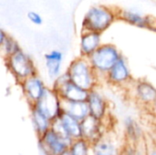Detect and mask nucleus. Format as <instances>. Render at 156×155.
<instances>
[{
  "mask_svg": "<svg viewBox=\"0 0 156 155\" xmlns=\"http://www.w3.org/2000/svg\"><path fill=\"white\" fill-rule=\"evenodd\" d=\"M59 119H60L67 133L72 140H77V139L82 138L81 126H80V122L79 120L75 119L74 117H72L65 112H62L59 115Z\"/></svg>",
  "mask_w": 156,
  "mask_h": 155,
  "instance_id": "nucleus-17",
  "label": "nucleus"
},
{
  "mask_svg": "<svg viewBox=\"0 0 156 155\" xmlns=\"http://www.w3.org/2000/svg\"><path fill=\"white\" fill-rule=\"evenodd\" d=\"M28 20L33 23L34 25H37V26H40L42 25L43 23V18L41 16V15L36 11H29L27 15Z\"/></svg>",
  "mask_w": 156,
  "mask_h": 155,
  "instance_id": "nucleus-22",
  "label": "nucleus"
},
{
  "mask_svg": "<svg viewBox=\"0 0 156 155\" xmlns=\"http://www.w3.org/2000/svg\"><path fill=\"white\" fill-rule=\"evenodd\" d=\"M31 119L38 138H40L51 127V121L33 107H31Z\"/></svg>",
  "mask_w": 156,
  "mask_h": 155,
  "instance_id": "nucleus-19",
  "label": "nucleus"
},
{
  "mask_svg": "<svg viewBox=\"0 0 156 155\" xmlns=\"http://www.w3.org/2000/svg\"><path fill=\"white\" fill-rule=\"evenodd\" d=\"M135 155H146V154H145V153H144V152H143V151H141V150H136Z\"/></svg>",
  "mask_w": 156,
  "mask_h": 155,
  "instance_id": "nucleus-27",
  "label": "nucleus"
},
{
  "mask_svg": "<svg viewBox=\"0 0 156 155\" xmlns=\"http://www.w3.org/2000/svg\"><path fill=\"white\" fill-rule=\"evenodd\" d=\"M19 49L20 47L18 46L17 42L13 37L7 35L5 41L0 46V55L6 58L7 57H9L10 55H12L13 53L16 52Z\"/></svg>",
  "mask_w": 156,
  "mask_h": 155,
  "instance_id": "nucleus-20",
  "label": "nucleus"
},
{
  "mask_svg": "<svg viewBox=\"0 0 156 155\" xmlns=\"http://www.w3.org/2000/svg\"><path fill=\"white\" fill-rule=\"evenodd\" d=\"M133 91L137 102L150 109L156 100V88L146 79L133 81Z\"/></svg>",
  "mask_w": 156,
  "mask_h": 155,
  "instance_id": "nucleus-9",
  "label": "nucleus"
},
{
  "mask_svg": "<svg viewBox=\"0 0 156 155\" xmlns=\"http://www.w3.org/2000/svg\"><path fill=\"white\" fill-rule=\"evenodd\" d=\"M154 30L156 31V22H155V25H154Z\"/></svg>",
  "mask_w": 156,
  "mask_h": 155,
  "instance_id": "nucleus-28",
  "label": "nucleus"
},
{
  "mask_svg": "<svg viewBox=\"0 0 156 155\" xmlns=\"http://www.w3.org/2000/svg\"><path fill=\"white\" fill-rule=\"evenodd\" d=\"M20 85L30 106L35 104L40 99L47 88L44 81L37 76V74L27 78L20 83Z\"/></svg>",
  "mask_w": 156,
  "mask_h": 155,
  "instance_id": "nucleus-10",
  "label": "nucleus"
},
{
  "mask_svg": "<svg viewBox=\"0 0 156 155\" xmlns=\"http://www.w3.org/2000/svg\"><path fill=\"white\" fill-rule=\"evenodd\" d=\"M87 102L90 109V114L101 121H103L107 115L108 102L104 96L99 91L98 88L89 91Z\"/></svg>",
  "mask_w": 156,
  "mask_h": 155,
  "instance_id": "nucleus-12",
  "label": "nucleus"
},
{
  "mask_svg": "<svg viewBox=\"0 0 156 155\" xmlns=\"http://www.w3.org/2000/svg\"><path fill=\"white\" fill-rule=\"evenodd\" d=\"M93 145L94 155H121L117 144L110 138L101 136Z\"/></svg>",
  "mask_w": 156,
  "mask_h": 155,
  "instance_id": "nucleus-18",
  "label": "nucleus"
},
{
  "mask_svg": "<svg viewBox=\"0 0 156 155\" xmlns=\"http://www.w3.org/2000/svg\"><path fill=\"white\" fill-rule=\"evenodd\" d=\"M31 107L37 110L51 122L62 113L61 99L52 88H46L40 99Z\"/></svg>",
  "mask_w": 156,
  "mask_h": 155,
  "instance_id": "nucleus-6",
  "label": "nucleus"
},
{
  "mask_svg": "<svg viewBox=\"0 0 156 155\" xmlns=\"http://www.w3.org/2000/svg\"><path fill=\"white\" fill-rule=\"evenodd\" d=\"M146 155H156V147L151 149L150 151H148V153H147Z\"/></svg>",
  "mask_w": 156,
  "mask_h": 155,
  "instance_id": "nucleus-25",
  "label": "nucleus"
},
{
  "mask_svg": "<svg viewBox=\"0 0 156 155\" xmlns=\"http://www.w3.org/2000/svg\"><path fill=\"white\" fill-rule=\"evenodd\" d=\"M63 61V53L59 50H51L45 55V65L51 80H55L61 74V67Z\"/></svg>",
  "mask_w": 156,
  "mask_h": 155,
  "instance_id": "nucleus-15",
  "label": "nucleus"
},
{
  "mask_svg": "<svg viewBox=\"0 0 156 155\" xmlns=\"http://www.w3.org/2000/svg\"><path fill=\"white\" fill-rule=\"evenodd\" d=\"M117 19L118 9L104 5H92L83 16L81 31H94L102 34Z\"/></svg>",
  "mask_w": 156,
  "mask_h": 155,
  "instance_id": "nucleus-1",
  "label": "nucleus"
},
{
  "mask_svg": "<svg viewBox=\"0 0 156 155\" xmlns=\"http://www.w3.org/2000/svg\"><path fill=\"white\" fill-rule=\"evenodd\" d=\"M82 138L89 143H95L101 137L102 121L93 117L92 115L87 116L80 122Z\"/></svg>",
  "mask_w": 156,
  "mask_h": 155,
  "instance_id": "nucleus-13",
  "label": "nucleus"
},
{
  "mask_svg": "<svg viewBox=\"0 0 156 155\" xmlns=\"http://www.w3.org/2000/svg\"><path fill=\"white\" fill-rule=\"evenodd\" d=\"M52 89L59 95L60 99L71 101H87L89 91L73 83L67 71L61 73L54 81Z\"/></svg>",
  "mask_w": 156,
  "mask_h": 155,
  "instance_id": "nucleus-5",
  "label": "nucleus"
},
{
  "mask_svg": "<svg viewBox=\"0 0 156 155\" xmlns=\"http://www.w3.org/2000/svg\"><path fill=\"white\" fill-rule=\"evenodd\" d=\"M150 110L152 111V112H153V113H154V114L156 116V100H155V101L153 103V105L150 107Z\"/></svg>",
  "mask_w": 156,
  "mask_h": 155,
  "instance_id": "nucleus-24",
  "label": "nucleus"
},
{
  "mask_svg": "<svg viewBox=\"0 0 156 155\" xmlns=\"http://www.w3.org/2000/svg\"><path fill=\"white\" fill-rule=\"evenodd\" d=\"M67 73L73 83L88 91L98 88L100 84V79L88 58L80 56L73 59L67 69Z\"/></svg>",
  "mask_w": 156,
  "mask_h": 155,
  "instance_id": "nucleus-2",
  "label": "nucleus"
},
{
  "mask_svg": "<svg viewBox=\"0 0 156 155\" xmlns=\"http://www.w3.org/2000/svg\"><path fill=\"white\" fill-rule=\"evenodd\" d=\"M101 44V33L94 31H81L80 39V56L89 58Z\"/></svg>",
  "mask_w": 156,
  "mask_h": 155,
  "instance_id": "nucleus-14",
  "label": "nucleus"
},
{
  "mask_svg": "<svg viewBox=\"0 0 156 155\" xmlns=\"http://www.w3.org/2000/svg\"><path fill=\"white\" fill-rule=\"evenodd\" d=\"M69 150L71 155H88L89 154V143L83 138L73 140Z\"/></svg>",
  "mask_w": 156,
  "mask_h": 155,
  "instance_id": "nucleus-21",
  "label": "nucleus"
},
{
  "mask_svg": "<svg viewBox=\"0 0 156 155\" xmlns=\"http://www.w3.org/2000/svg\"><path fill=\"white\" fill-rule=\"evenodd\" d=\"M6 37H7V34L0 27V46L3 44V42L5 41V39Z\"/></svg>",
  "mask_w": 156,
  "mask_h": 155,
  "instance_id": "nucleus-23",
  "label": "nucleus"
},
{
  "mask_svg": "<svg viewBox=\"0 0 156 155\" xmlns=\"http://www.w3.org/2000/svg\"><path fill=\"white\" fill-rule=\"evenodd\" d=\"M118 19L141 28L154 29L155 22L151 16L141 14L133 9H118Z\"/></svg>",
  "mask_w": 156,
  "mask_h": 155,
  "instance_id": "nucleus-11",
  "label": "nucleus"
},
{
  "mask_svg": "<svg viewBox=\"0 0 156 155\" xmlns=\"http://www.w3.org/2000/svg\"><path fill=\"white\" fill-rule=\"evenodd\" d=\"M73 141H68L49 129L38 138V147L42 155H59L69 148Z\"/></svg>",
  "mask_w": 156,
  "mask_h": 155,
  "instance_id": "nucleus-7",
  "label": "nucleus"
},
{
  "mask_svg": "<svg viewBox=\"0 0 156 155\" xmlns=\"http://www.w3.org/2000/svg\"><path fill=\"white\" fill-rule=\"evenodd\" d=\"M61 110L75 119L81 122L90 115V109L87 101H71L61 99Z\"/></svg>",
  "mask_w": 156,
  "mask_h": 155,
  "instance_id": "nucleus-16",
  "label": "nucleus"
},
{
  "mask_svg": "<svg viewBox=\"0 0 156 155\" xmlns=\"http://www.w3.org/2000/svg\"><path fill=\"white\" fill-rule=\"evenodd\" d=\"M122 54L119 48L112 44H101L89 58V61L101 81H105V78L112 67L121 58Z\"/></svg>",
  "mask_w": 156,
  "mask_h": 155,
  "instance_id": "nucleus-3",
  "label": "nucleus"
},
{
  "mask_svg": "<svg viewBox=\"0 0 156 155\" xmlns=\"http://www.w3.org/2000/svg\"><path fill=\"white\" fill-rule=\"evenodd\" d=\"M59 155H71V153H70L69 150V149H67L66 151H64L61 154H59Z\"/></svg>",
  "mask_w": 156,
  "mask_h": 155,
  "instance_id": "nucleus-26",
  "label": "nucleus"
},
{
  "mask_svg": "<svg viewBox=\"0 0 156 155\" xmlns=\"http://www.w3.org/2000/svg\"><path fill=\"white\" fill-rule=\"evenodd\" d=\"M5 59L8 69L19 83L27 78L37 74V69L33 60L21 48Z\"/></svg>",
  "mask_w": 156,
  "mask_h": 155,
  "instance_id": "nucleus-4",
  "label": "nucleus"
},
{
  "mask_svg": "<svg viewBox=\"0 0 156 155\" xmlns=\"http://www.w3.org/2000/svg\"><path fill=\"white\" fill-rule=\"evenodd\" d=\"M105 81L114 87H125L132 85L133 77L129 68V64L124 56L116 61L106 75Z\"/></svg>",
  "mask_w": 156,
  "mask_h": 155,
  "instance_id": "nucleus-8",
  "label": "nucleus"
}]
</instances>
